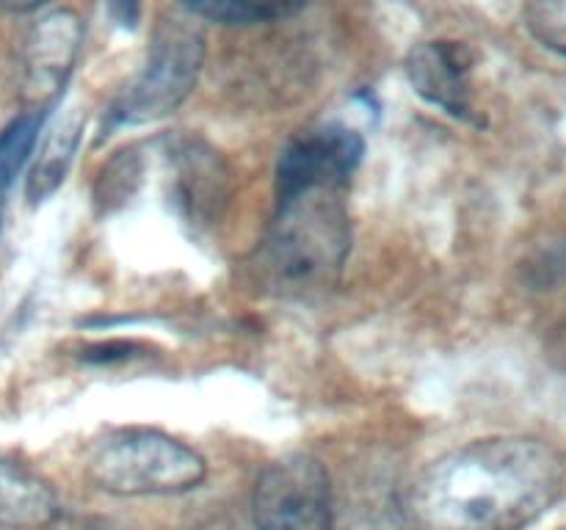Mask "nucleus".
<instances>
[{"label": "nucleus", "mask_w": 566, "mask_h": 530, "mask_svg": "<svg viewBox=\"0 0 566 530\" xmlns=\"http://www.w3.org/2000/svg\"><path fill=\"white\" fill-rule=\"evenodd\" d=\"M564 458L534 436H490L437 458L412 491L420 530H525L556 502Z\"/></svg>", "instance_id": "nucleus-1"}, {"label": "nucleus", "mask_w": 566, "mask_h": 530, "mask_svg": "<svg viewBox=\"0 0 566 530\" xmlns=\"http://www.w3.org/2000/svg\"><path fill=\"white\" fill-rule=\"evenodd\" d=\"M343 191H307L276 199V219L260 246V276L276 296L307 298L340 276L352 248Z\"/></svg>", "instance_id": "nucleus-2"}, {"label": "nucleus", "mask_w": 566, "mask_h": 530, "mask_svg": "<svg viewBox=\"0 0 566 530\" xmlns=\"http://www.w3.org/2000/svg\"><path fill=\"white\" fill-rule=\"evenodd\" d=\"M86 469L99 489L119 497L182 495L208 475L205 458L193 447L149 428L105 436L94 445Z\"/></svg>", "instance_id": "nucleus-3"}, {"label": "nucleus", "mask_w": 566, "mask_h": 530, "mask_svg": "<svg viewBox=\"0 0 566 530\" xmlns=\"http://www.w3.org/2000/svg\"><path fill=\"white\" fill-rule=\"evenodd\" d=\"M205 42L199 31L188 25H166L158 31L149 59L142 75L122 94L108 110V125L103 130H114L122 125H147L164 116L175 114L182 99L197 86L202 70Z\"/></svg>", "instance_id": "nucleus-4"}, {"label": "nucleus", "mask_w": 566, "mask_h": 530, "mask_svg": "<svg viewBox=\"0 0 566 530\" xmlns=\"http://www.w3.org/2000/svg\"><path fill=\"white\" fill-rule=\"evenodd\" d=\"M258 530H335V491L324 464L310 453L276 458L254 486Z\"/></svg>", "instance_id": "nucleus-5"}, {"label": "nucleus", "mask_w": 566, "mask_h": 530, "mask_svg": "<svg viewBox=\"0 0 566 530\" xmlns=\"http://www.w3.org/2000/svg\"><path fill=\"white\" fill-rule=\"evenodd\" d=\"M363 155V136L337 121L298 132L276 163V199L307 191H343Z\"/></svg>", "instance_id": "nucleus-6"}, {"label": "nucleus", "mask_w": 566, "mask_h": 530, "mask_svg": "<svg viewBox=\"0 0 566 530\" xmlns=\"http://www.w3.org/2000/svg\"><path fill=\"white\" fill-rule=\"evenodd\" d=\"M83 28L75 11H53L28 31L22 44V97L44 105L61 92L81 53Z\"/></svg>", "instance_id": "nucleus-7"}, {"label": "nucleus", "mask_w": 566, "mask_h": 530, "mask_svg": "<svg viewBox=\"0 0 566 530\" xmlns=\"http://www.w3.org/2000/svg\"><path fill=\"white\" fill-rule=\"evenodd\" d=\"M407 75L426 103L457 119H475L473 108V53L462 42H420L407 59Z\"/></svg>", "instance_id": "nucleus-8"}, {"label": "nucleus", "mask_w": 566, "mask_h": 530, "mask_svg": "<svg viewBox=\"0 0 566 530\" xmlns=\"http://www.w3.org/2000/svg\"><path fill=\"white\" fill-rule=\"evenodd\" d=\"M59 517L55 491L39 475L0 458V528L39 530Z\"/></svg>", "instance_id": "nucleus-9"}, {"label": "nucleus", "mask_w": 566, "mask_h": 530, "mask_svg": "<svg viewBox=\"0 0 566 530\" xmlns=\"http://www.w3.org/2000/svg\"><path fill=\"white\" fill-rule=\"evenodd\" d=\"M77 141H81V119H77V114L61 119V125L44 138L36 166L28 177V199L33 204L44 202V199L59 191L66 171H70L72 158H75Z\"/></svg>", "instance_id": "nucleus-10"}, {"label": "nucleus", "mask_w": 566, "mask_h": 530, "mask_svg": "<svg viewBox=\"0 0 566 530\" xmlns=\"http://www.w3.org/2000/svg\"><path fill=\"white\" fill-rule=\"evenodd\" d=\"M186 11L221 25H260L287 20L307 6V0H177Z\"/></svg>", "instance_id": "nucleus-11"}, {"label": "nucleus", "mask_w": 566, "mask_h": 530, "mask_svg": "<svg viewBox=\"0 0 566 530\" xmlns=\"http://www.w3.org/2000/svg\"><path fill=\"white\" fill-rule=\"evenodd\" d=\"M39 127H42V116L22 114L20 119H14L3 132H0V191L9 186L17 177V171L25 166L28 155L36 147Z\"/></svg>", "instance_id": "nucleus-12"}, {"label": "nucleus", "mask_w": 566, "mask_h": 530, "mask_svg": "<svg viewBox=\"0 0 566 530\" xmlns=\"http://www.w3.org/2000/svg\"><path fill=\"white\" fill-rule=\"evenodd\" d=\"M525 20L545 47L566 55V0H525Z\"/></svg>", "instance_id": "nucleus-13"}, {"label": "nucleus", "mask_w": 566, "mask_h": 530, "mask_svg": "<svg viewBox=\"0 0 566 530\" xmlns=\"http://www.w3.org/2000/svg\"><path fill=\"white\" fill-rule=\"evenodd\" d=\"M108 11L122 28H136L142 20V0H108Z\"/></svg>", "instance_id": "nucleus-14"}, {"label": "nucleus", "mask_w": 566, "mask_h": 530, "mask_svg": "<svg viewBox=\"0 0 566 530\" xmlns=\"http://www.w3.org/2000/svg\"><path fill=\"white\" fill-rule=\"evenodd\" d=\"M50 3V0H0V9L6 11H31L39 9V6Z\"/></svg>", "instance_id": "nucleus-15"}]
</instances>
